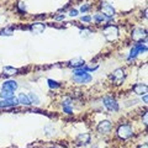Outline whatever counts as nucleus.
Here are the masks:
<instances>
[{"label":"nucleus","instance_id":"obj_5","mask_svg":"<svg viewBox=\"0 0 148 148\" xmlns=\"http://www.w3.org/2000/svg\"><path fill=\"white\" fill-rule=\"evenodd\" d=\"M123 79H125V72H123V69H116V71L114 72V75H112L114 83L116 85H121Z\"/></svg>","mask_w":148,"mask_h":148},{"label":"nucleus","instance_id":"obj_24","mask_svg":"<svg viewBox=\"0 0 148 148\" xmlns=\"http://www.w3.org/2000/svg\"><path fill=\"white\" fill-rule=\"evenodd\" d=\"M89 9H90V7H89L88 5H83V6L80 7V11H81V12H86V11H88Z\"/></svg>","mask_w":148,"mask_h":148},{"label":"nucleus","instance_id":"obj_23","mask_svg":"<svg viewBox=\"0 0 148 148\" xmlns=\"http://www.w3.org/2000/svg\"><path fill=\"white\" fill-rule=\"evenodd\" d=\"M0 34H1L3 36H11L12 35V30H11V28H5V30H3L1 32H0Z\"/></svg>","mask_w":148,"mask_h":148},{"label":"nucleus","instance_id":"obj_2","mask_svg":"<svg viewBox=\"0 0 148 148\" xmlns=\"http://www.w3.org/2000/svg\"><path fill=\"white\" fill-rule=\"evenodd\" d=\"M104 35L108 41H115L118 37V28L115 25H108L104 28Z\"/></svg>","mask_w":148,"mask_h":148},{"label":"nucleus","instance_id":"obj_17","mask_svg":"<svg viewBox=\"0 0 148 148\" xmlns=\"http://www.w3.org/2000/svg\"><path fill=\"white\" fill-rule=\"evenodd\" d=\"M63 110L65 114H69L71 115L73 111H72V104H71V99H67L64 102H63Z\"/></svg>","mask_w":148,"mask_h":148},{"label":"nucleus","instance_id":"obj_11","mask_svg":"<svg viewBox=\"0 0 148 148\" xmlns=\"http://www.w3.org/2000/svg\"><path fill=\"white\" fill-rule=\"evenodd\" d=\"M110 130H111L110 121H102V122L99 123V126H98V131L100 133H108Z\"/></svg>","mask_w":148,"mask_h":148},{"label":"nucleus","instance_id":"obj_3","mask_svg":"<svg viewBox=\"0 0 148 148\" xmlns=\"http://www.w3.org/2000/svg\"><path fill=\"white\" fill-rule=\"evenodd\" d=\"M117 136L121 139H127L132 136V128H131L130 125H122L118 127L117 130Z\"/></svg>","mask_w":148,"mask_h":148},{"label":"nucleus","instance_id":"obj_26","mask_svg":"<svg viewBox=\"0 0 148 148\" xmlns=\"http://www.w3.org/2000/svg\"><path fill=\"white\" fill-rule=\"evenodd\" d=\"M19 7H20V10H21V11H26V6H25L22 3L19 4Z\"/></svg>","mask_w":148,"mask_h":148},{"label":"nucleus","instance_id":"obj_7","mask_svg":"<svg viewBox=\"0 0 148 148\" xmlns=\"http://www.w3.org/2000/svg\"><path fill=\"white\" fill-rule=\"evenodd\" d=\"M19 104L17 98L12 96L11 99H3L0 100V108H10V106H16Z\"/></svg>","mask_w":148,"mask_h":148},{"label":"nucleus","instance_id":"obj_15","mask_svg":"<svg viewBox=\"0 0 148 148\" xmlns=\"http://www.w3.org/2000/svg\"><path fill=\"white\" fill-rule=\"evenodd\" d=\"M77 141L80 143V145H85V143H89L90 141V135L89 133H81L78 136V138H77Z\"/></svg>","mask_w":148,"mask_h":148},{"label":"nucleus","instance_id":"obj_20","mask_svg":"<svg viewBox=\"0 0 148 148\" xmlns=\"http://www.w3.org/2000/svg\"><path fill=\"white\" fill-rule=\"evenodd\" d=\"M94 20H95L96 22H104L105 20H108V17H106L104 14H96L94 16Z\"/></svg>","mask_w":148,"mask_h":148},{"label":"nucleus","instance_id":"obj_10","mask_svg":"<svg viewBox=\"0 0 148 148\" xmlns=\"http://www.w3.org/2000/svg\"><path fill=\"white\" fill-rule=\"evenodd\" d=\"M146 51H147V46H143V44H136V46L131 49V53H130L128 58L132 59V58H135V57L138 54L139 52H146Z\"/></svg>","mask_w":148,"mask_h":148},{"label":"nucleus","instance_id":"obj_16","mask_svg":"<svg viewBox=\"0 0 148 148\" xmlns=\"http://www.w3.org/2000/svg\"><path fill=\"white\" fill-rule=\"evenodd\" d=\"M17 101H19V104H22V105H31L30 98L27 95H25V94H20L17 98Z\"/></svg>","mask_w":148,"mask_h":148},{"label":"nucleus","instance_id":"obj_9","mask_svg":"<svg viewBox=\"0 0 148 148\" xmlns=\"http://www.w3.org/2000/svg\"><path fill=\"white\" fill-rule=\"evenodd\" d=\"M44 24H41V22H35V24H32L31 26H30V30L32 34H35V35H41L42 32L44 31Z\"/></svg>","mask_w":148,"mask_h":148},{"label":"nucleus","instance_id":"obj_27","mask_svg":"<svg viewBox=\"0 0 148 148\" xmlns=\"http://www.w3.org/2000/svg\"><path fill=\"white\" fill-rule=\"evenodd\" d=\"M69 15L73 16V17H74V16H77L78 15V10H72L71 12H69Z\"/></svg>","mask_w":148,"mask_h":148},{"label":"nucleus","instance_id":"obj_31","mask_svg":"<svg viewBox=\"0 0 148 148\" xmlns=\"http://www.w3.org/2000/svg\"><path fill=\"white\" fill-rule=\"evenodd\" d=\"M51 148H54V147H51Z\"/></svg>","mask_w":148,"mask_h":148},{"label":"nucleus","instance_id":"obj_18","mask_svg":"<svg viewBox=\"0 0 148 148\" xmlns=\"http://www.w3.org/2000/svg\"><path fill=\"white\" fill-rule=\"evenodd\" d=\"M19 71L16 68H12L10 65H6V67H4V73H5V75H14L16 74Z\"/></svg>","mask_w":148,"mask_h":148},{"label":"nucleus","instance_id":"obj_13","mask_svg":"<svg viewBox=\"0 0 148 148\" xmlns=\"http://www.w3.org/2000/svg\"><path fill=\"white\" fill-rule=\"evenodd\" d=\"M3 89L5 90H10V91H15L17 89V83L15 80H7L3 84Z\"/></svg>","mask_w":148,"mask_h":148},{"label":"nucleus","instance_id":"obj_29","mask_svg":"<svg viewBox=\"0 0 148 148\" xmlns=\"http://www.w3.org/2000/svg\"><path fill=\"white\" fill-rule=\"evenodd\" d=\"M143 101L147 102L148 101V96H147V94H145V96H143Z\"/></svg>","mask_w":148,"mask_h":148},{"label":"nucleus","instance_id":"obj_1","mask_svg":"<svg viewBox=\"0 0 148 148\" xmlns=\"http://www.w3.org/2000/svg\"><path fill=\"white\" fill-rule=\"evenodd\" d=\"M73 80L79 84H85V83L91 81V75L86 71H84V69H77V71L74 72Z\"/></svg>","mask_w":148,"mask_h":148},{"label":"nucleus","instance_id":"obj_19","mask_svg":"<svg viewBox=\"0 0 148 148\" xmlns=\"http://www.w3.org/2000/svg\"><path fill=\"white\" fill-rule=\"evenodd\" d=\"M14 91H10V90H5L3 89L1 93H0V98L1 99H11L12 96H14V94H12Z\"/></svg>","mask_w":148,"mask_h":148},{"label":"nucleus","instance_id":"obj_21","mask_svg":"<svg viewBox=\"0 0 148 148\" xmlns=\"http://www.w3.org/2000/svg\"><path fill=\"white\" fill-rule=\"evenodd\" d=\"M28 98H30V101H31V104L34 102V104H40V99H38V96L36 95V94H34V93H31L30 95H28Z\"/></svg>","mask_w":148,"mask_h":148},{"label":"nucleus","instance_id":"obj_8","mask_svg":"<svg viewBox=\"0 0 148 148\" xmlns=\"http://www.w3.org/2000/svg\"><path fill=\"white\" fill-rule=\"evenodd\" d=\"M101 11L104 12V15L106 16V17H112V16L115 15L114 7L108 3H102L101 4Z\"/></svg>","mask_w":148,"mask_h":148},{"label":"nucleus","instance_id":"obj_28","mask_svg":"<svg viewBox=\"0 0 148 148\" xmlns=\"http://www.w3.org/2000/svg\"><path fill=\"white\" fill-rule=\"evenodd\" d=\"M143 122H145V125H147V123H148V115H147V112L145 114V116H143Z\"/></svg>","mask_w":148,"mask_h":148},{"label":"nucleus","instance_id":"obj_25","mask_svg":"<svg viewBox=\"0 0 148 148\" xmlns=\"http://www.w3.org/2000/svg\"><path fill=\"white\" fill-rule=\"evenodd\" d=\"M81 21L89 22V21H91V17H90V16H83V17H81Z\"/></svg>","mask_w":148,"mask_h":148},{"label":"nucleus","instance_id":"obj_14","mask_svg":"<svg viewBox=\"0 0 148 148\" xmlns=\"http://www.w3.org/2000/svg\"><path fill=\"white\" fill-rule=\"evenodd\" d=\"M69 67H72V68H80V67H83L84 65V59L83 58H80V57H77V58H74L72 59L71 62H69Z\"/></svg>","mask_w":148,"mask_h":148},{"label":"nucleus","instance_id":"obj_22","mask_svg":"<svg viewBox=\"0 0 148 148\" xmlns=\"http://www.w3.org/2000/svg\"><path fill=\"white\" fill-rule=\"evenodd\" d=\"M48 85H49V88L51 89L59 88V83L58 81H56V80H53V79H48Z\"/></svg>","mask_w":148,"mask_h":148},{"label":"nucleus","instance_id":"obj_6","mask_svg":"<svg viewBox=\"0 0 148 148\" xmlns=\"http://www.w3.org/2000/svg\"><path fill=\"white\" fill-rule=\"evenodd\" d=\"M132 40L133 41H137V42H139V41L145 40L146 38V31L143 30V28H135V30L132 31Z\"/></svg>","mask_w":148,"mask_h":148},{"label":"nucleus","instance_id":"obj_30","mask_svg":"<svg viewBox=\"0 0 148 148\" xmlns=\"http://www.w3.org/2000/svg\"><path fill=\"white\" fill-rule=\"evenodd\" d=\"M138 148H148V145H147V143H145V145H142V146H139Z\"/></svg>","mask_w":148,"mask_h":148},{"label":"nucleus","instance_id":"obj_12","mask_svg":"<svg viewBox=\"0 0 148 148\" xmlns=\"http://www.w3.org/2000/svg\"><path fill=\"white\" fill-rule=\"evenodd\" d=\"M147 90H148V86L146 84H136L133 86V91L138 95H145L147 94Z\"/></svg>","mask_w":148,"mask_h":148},{"label":"nucleus","instance_id":"obj_4","mask_svg":"<svg viewBox=\"0 0 148 148\" xmlns=\"http://www.w3.org/2000/svg\"><path fill=\"white\" fill-rule=\"evenodd\" d=\"M104 105H105V108L108 109L109 111H117V110H118V104H117V101L115 100V99L110 98V96H106V98L104 99Z\"/></svg>","mask_w":148,"mask_h":148}]
</instances>
